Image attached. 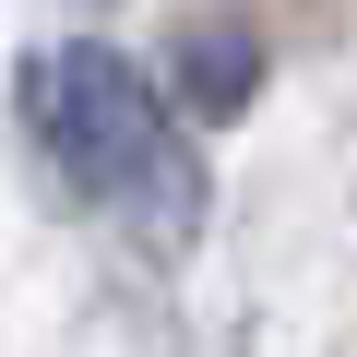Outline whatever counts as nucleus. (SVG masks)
<instances>
[{
  "label": "nucleus",
  "instance_id": "obj_1",
  "mask_svg": "<svg viewBox=\"0 0 357 357\" xmlns=\"http://www.w3.org/2000/svg\"><path fill=\"white\" fill-rule=\"evenodd\" d=\"M13 96H24V143L72 178L84 203H107V215H131V227H167V238L203 215V155H191V131H178V107H167L119 48L60 36V48H36V60L13 72Z\"/></svg>",
  "mask_w": 357,
  "mask_h": 357
},
{
  "label": "nucleus",
  "instance_id": "obj_2",
  "mask_svg": "<svg viewBox=\"0 0 357 357\" xmlns=\"http://www.w3.org/2000/svg\"><path fill=\"white\" fill-rule=\"evenodd\" d=\"M250 96H262L250 24H178V107H191V119H238Z\"/></svg>",
  "mask_w": 357,
  "mask_h": 357
}]
</instances>
